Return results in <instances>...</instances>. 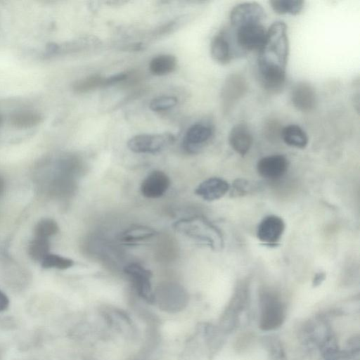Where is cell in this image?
I'll return each instance as SVG.
<instances>
[{
	"instance_id": "18",
	"label": "cell",
	"mask_w": 360,
	"mask_h": 360,
	"mask_svg": "<svg viewBox=\"0 0 360 360\" xmlns=\"http://www.w3.org/2000/svg\"><path fill=\"white\" fill-rule=\"evenodd\" d=\"M43 122V116L33 110H22L12 114L10 124L17 129H29L36 127Z\"/></svg>"
},
{
	"instance_id": "6",
	"label": "cell",
	"mask_w": 360,
	"mask_h": 360,
	"mask_svg": "<svg viewBox=\"0 0 360 360\" xmlns=\"http://www.w3.org/2000/svg\"><path fill=\"white\" fill-rule=\"evenodd\" d=\"M265 18L262 6L257 2H244L234 6L230 12L229 20L233 27L261 23Z\"/></svg>"
},
{
	"instance_id": "3",
	"label": "cell",
	"mask_w": 360,
	"mask_h": 360,
	"mask_svg": "<svg viewBox=\"0 0 360 360\" xmlns=\"http://www.w3.org/2000/svg\"><path fill=\"white\" fill-rule=\"evenodd\" d=\"M285 308L278 295L264 291L260 296L259 327L265 331L279 328L285 321Z\"/></svg>"
},
{
	"instance_id": "19",
	"label": "cell",
	"mask_w": 360,
	"mask_h": 360,
	"mask_svg": "<svg viewBox=\"0 0 360 360\" xmlns=\"http://www.w3.org/2000/svg\"><path fill=\"white\" fill-rule=\"evenodd\" d=\"M281 136L283 141L288 146L297 148H304L308 144L306 132L297 124H290L282 129Z\"/></svg>"
},
{
	"instance_id": "12",
	"label": "cell",
	"mask_w": 360,
	"mask_h": 360,
	"mask_svg": "<svg viewBox=\"0 0 360 360\" xmlns=\"http://www.w3.org/2000/svg\"><path fill=\"white\" fill-rule=\"evenodd\" d=\"M213 130L207 124H195L186 131L182 146L190 153L198 152L212 137Z\"/></svg>"
},
{
	"instance_id": "10",
	"label": "cell",
	"mask_w": 360,
	"mask_h": 360,
	"mask_svg": "<svg viewBox=\"0 0 360 360\" xmlns=\"http://www.w3.org/2000/svg\"><path fill=\"white\" fill-rule=\"evenodd\" d=\"M169 186V177L162 171L154 170L142 181L140 191L146 198H158L166 193Z\"/></svg>"
},
{
	"instance_id": "25",
	"label": "cell",
	"mask_w": 360,
	"mask_h": 360,
	"mask_svg": "<svg viewBox=\"0 0 360 360\" xmlns=\"http://www.w3.org/2000/svg\"><path fill=\"white\" fill-rule=\"evenodd\" d=\"M59 231L57 222L50 218L41 219L34 227L35 237L49 239V237L56 234Z\"/></svg>"
},
{
	"instance_id": "2",
	"label": "cell",
	"mask_w": 360,
	"mask_h": 360,
	"mask_svg": "<svg viewBox=\"0 0 360 360\" xmlns=\"http://www.w3.org/2000/svg\"><path fill=\"white\" fill-rule=\"evenodd\" d=\"M173 226L176 231L213 250L220 249L223 245L221 232L203 216L194 215L183 218L176 221Z\"/></svg>"
},
{
	"instance_id": "32",
	"label": "cell",
	"mask_w": 360,
	"mask_h": 360,
	"mask_svg": "<svg viewBox=\"0 0 360 360\" xmlns=\"http://www.w3.org/2000/svg\"><path fill=\"white\" fill-rule=\"evenodd\" d=\"M4 187V181L0 177V194L3 192Z\"/></svg>"
},
{
	"instance_id": "8",
	"label": "cell",
	"mask_w": 360,
	"mask_h": 360,
	"mask_svg": "<svg viewBox=\"0 0 360 360\" xmlns=\"http://www.w3.org/2000/svg\"><path fill=\"white\" fill-rule=\"evenodd\" d=\"M285 222L276 215H269L259 223L257 230V237L266 245H276L281 238L285 231Z\"/></svg>"
},
{
	"instance_id": "23",
	"label": "cell",
	"mask_w": 360,
	"mask_h": 360,
	"mask_svg": "<svg viewBox=\"0 0 360 360\" xmlns=\"http://www.w3.org/2000/svg\"><path fill=\"white\" fill-rule=\"evenodd\" d=\"M49 239L35 237L29 244L28 255L35 262H42L49 254Z\"/></svg>"
},
{
	"instance_id": "21",
	"label": "cell",
	"mask_w": 360,
	"mask_h": 360,
	"mask_svg": "<svg viewBox=\"0 0 360 360\" xmlns=\"http://www.w3.org/2000/svg\"><path fill=\"white\" fill-rule=\"evenodd\" d=\"M176 58L169 54H162L153 58L149 64L152 74L158 76L165 75L174 71L176 68Z\"/></svg>"
},
{
	"instance_id": "30",
	"label": "cell",
	"mask_w": 360,
	"mask_h": 360,
	"mask_svg": "<svg viewBox=\"0 0 360 360\" xmlns=\"http://www.w3.org/2000/svg\"><path fill=\"white\" fill-rule=\"evenodd\" d=\"M9 306V299L7 295L0 290V312L5 311Z\"/></svg>"
},
{
	"instance_id": "31",
	"label": "cell",
	"mask_w": 360,
	"mask_h": 360,
	"mask_svg": "<svg viewBox=\"0 0 360 360\" xmlns=\"http://www.w3.org/2000/svg\"><path fill=\"white\" fill-rule=\"evenodd\" d=\"M326 278V274L323 272L317 273L313 279V285L317 286L320 285Z\"/></svg>"
},
{
	"instance_id": "22",
	"label": "cell",
	"mask_w": 360,
	"mask_h": 360,
	"mask_svg": "<svg viewBox=\"0 0 360 360\" xmlns=\"http://www.w3.org/2000/svg\"><path fill=\"white\" fill-rule=\"evenodd\" d=\"M273 11L278 14L297 15L302 10V0H271L269 1Z\"/></svg>"
},
{
	"instance_id": "33",
	"label": "cell",
	"mask_w": 360,
	"mask_h": 360,
	"mask_svg": "<svg viewBox=\"0 0 360 360\" xmlns=\"http://www.w3.org/2000/svg\"><path fill=\"white\" fill-rule=\"evenodd\" d=\"M1 122H2V118H1V116L0 115V125H1Z\"/></svg>"
},
{
	"instance_id": "5",
	"label": "cell",
	"mask_w": 360,
	"mask_h": 360,
	"mask_svg": "<svg viewBox=\"0 0 360 360\" xmlns=\"http://www.w3.org/2000/svg\"><path fill=\"white\" fill-rule=\"evenodd\" d=\"M174 136L170 133L139 134L127 142L129 149L137 153H155L172 144Z\"/></svg>"
},
{
	"instance_id": "16",
	"label": "cell",
	"mask_w": 360,
	"mask_h": 360,
	"mask_svg": "<svg viewBox=\"0 0 360 360\" xmlns=\"http://www.w3.org/2000/svg\"><path fill=\"white\" fill-rule=\"evenodd\" d=\"M247 91V84L239 75H230L224 84L221 97L225 105L230 107L243 96Z\"/></svg>"
},
{
	"instance_id": "9",
	"label": "cell",
	"mask_w": 360,
	"mask_h": 360,
	"mask_svg": "<svg viewBox=\"0 0 360 360\" xmlns=\"http://www.w3.org/2000/svg\"><path fill=\"white\" fill-rule=\"evenodd\" d=\"M290 100L297 110L307 112L314 109L317 98L314 87L307 82H298L290 91Z\"/></svg>"
},
{
	"instance_id": "13",
	"label": "cell",
	"mask_w": 360,
	"mask_h": 360,
	"mask_svg": "<svg viewBox=\"0 0 360 360\" xmlns=\"http://www.w3.org/2000/svg\"><path fill=\"white\" fill-rule=\"evenodd\" d=\"M229 183L219 177H210L201 182L195 193L205 200L213 201L222 198L229 191Z\"/></svg>"
},
{
	"instance_id": "7",
	"label": "cell",
	"mask_w": 360,
	"mask_h": 360,
	"mask_svg": "<svg viewBox=\"0 0 360 360\" xmlns=\"http://www.w3.org/2000/svg\"><path fill=\"white\" fill-rule=\"evenodd\" d=\"M266 35V31L261 23L248 25L236 29V41L243 51H259Z\"/></svg>"
},
{
	"instance_id": "14",
	"label": "cell",
	"mask_w": 360,
	"mask_h": 360,
	"mask_svg": "<svg viewBox=\"0 0 360 360\" xmlns=\"http://www.w3.org/2000/svg\"><path fill=\"white\" fill-rule=\"evenodd\" d=\"M248 298V290L247 286L243 284L236 290L224 315L222 322L227 325L226 330H231L235 327L238 320V316L245 307Z\"/></svg>"
},
{
	"instance_id": "26",
	"label": "cell",
	"mask_w": 360,
	"mask_h": 360,
	"mask_svg": "<svg viewBox=\"0 0 360 360\" xmlns=\"http://www.w3.org/2000/svg\"><path fill=\"white\" fill-rule=\"evenodd\" d=\"M75 262L72 259L58 255L49 253L41 262L45 269L55 268L64 270L72 267Z\"/></svg>"
},
{
	"instance_id": "4",
	"label": "cell",
	"mask_w": 360,
	"mask_h": 360,
	"mask_svg": "<svg viewBox=\"0 0 360 360\" xmlns=\"http://www.w3.org/2000/svg\"><path fill=\"white\" fill-rule=\"evenodd\" d=\"M123 271L129 277L138 296L145 302L153 304L152 271L136 262L127 264Z\"/></svg>"
},
{
	"instance_id": "20",
	"label": "cell",
	"mask_w": 360,
	"mask_h": 360,
	"mask_svg": "<svg viewBox=\"0 0 360 360\" xmlns=\"http://www.w3.org/2000/svg\"><path fill=\"white\" fill-rule=\"evenodd\" d=\"M157 235V231L149 226L133 225L120 235V240L128 243L150 239Z\"/></svg>"
},
{
	"instance_id": "17",
	"label": "cell",
	"mask_w": 360,
	"mask_h": 360,
	"mask_svg": "<svg viewBox=\"0 0 360 360\" xmlns=\"http://www.w3.org/2000/svg\"><path fill=\"white\" fill-rule=\"evenodd\" d=\"M210 54L213 60L219 64L226 65L230 62L232 57L231 46L224 32H220L212 39Z\"/></svg>"
},
{
	"instance_id": "28",
	"label": "cell",
	"mask_w": 360,
	"mask_h": 360,
	"mask_svg": "<svg viewBox=\"0 0 360 360\" xmlns=\"http://www.w3.org/2000/svg\"><path fill=\"white\" fill-rule=\"evenodd\" d=\"M253 188L252 184L244 179H236L229 188L230 196L232 198L243 197L249 193Z\"/></svg>"
},
{
	"instance_id": "24",
	"label": "cell",
	"mask_w": 360,
	"mask_h": 360,
	"mask_svg": "<svg viewBox=\"0 0 360 360\" xmlns=\"http://www.w3.org/2000/svg\"><path fill=\"white\" fill-rule=\"evenodd\" d=\"M104 77L94 75L76 81L72 89L76 93L82 94L103 86Z\"/></svg>"
},
{
	"instance_id": "27",
	"label": "cell",
	"mask_w": 360,
	"mask_h": 360,
	"mask_svg": "<svg viewBox=\"0 0 360 360\" xmlns=\"http://www.w3.org/2000/svg\"><path fill=\"white\" fill-rule=\"evenodd\" d=\"M178 103V99L172 96H160L153 98L149 107L155 112L164 111L174 107Z\"/></svg>"
},
{
	"instance_id": "15",
	"label": "cell",
	"mask_w": 360,
	"mask_h": 360,
	"mask_svg": "<svg viewBox=\"0 0 360 360\" xmlns=\"http://www.w3.org/2000/svg\"><path fill=\"white\" fill-rule=\"evenodd\" d=\"M231 148L239 155L247 154L252 144V134L245 124H238L232 127L229 134Z\"/></svg>"
},
{
	"instance_id": "11",
	"label": "cell",
	"mask_w": 360,
	"mask_h": 360,
	"mask_svg": "<svg viewBox=\"0 0 360 360\" xmlns=\"http://www.w3.org/2000/svg\"><path fill=\"white\" fill-rule=\"evenodd\" d=\"M288 160L283 155H271L261 158L257 165L260 176L268 179H277L286 172Z\"/></svg>"
},
{
	"instance_id": "1",
	"label": "cell",
	"mask_w": 360,
	"mask_h": 360,
	"mask_svg": "<svg viewBox=\"0 0 360 360\" xmlns=\"http://www.w3.org/2000/svg\"><path fill=\"white\" fill-rule=\"evenodd\" d=\"M288 52L287 26L283 21L274 22L266 31L257 58L259 79L264 89L271 92L282 89Z\"/></svg>"
},
{
	"instance_id": "29",
	"label": "cell",
	"mask_w": 360,
	"mask_h": 360,
	"mask_svg": "<svg viewBox=\"0 0 360 360\" xmlns=\"http://www.w3.org/2000/svg\"><path fill=\"white\" fill-rule=\"evenodd\" d=\"M128 77L127 73L121 72L108 77H104L103 86H110L125 80Z\"/></svg>"
}]
</instances>
